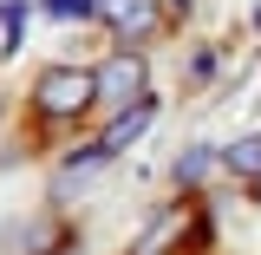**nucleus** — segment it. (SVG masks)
I'll list each match as a JSON object with an SVG mask.
<instances>
[{
  "mask_svg": "<svg viewBox=\"0 0 261 255\" xmlns=\"http://www.w3.org/2000/svg\"><path fill=\"white\" fill-rule=\"evenodd\" d=\"M92 98H98V72H79V65L39 72V111H46V118H79Z\"/></svg>",
  "mask_w": 261,
  "mask_h": 255,
  "instance_id": "nucleus-1",
  "label": "nucleus"
},
{
  "mask_svg": "<svg viewBox=\"0 0 261 255\" xmlns=\"http://www.w3.org/2000/svg\"><path fill=\"white\" fill-rule=\"evenodd\" d=\"M144 59L137 53H111V59L98 65V98H111V105H144Z\"/></svg>",
  "mask_w": 261,
  "mask_h": 255,
  "instance_id": "nucleus-2",
  "label": "nucleus"
},
{
  "mask_svg": "<svg viewBox=\"0 0 261 255\" xmlns=\"http://www.w3.org/2000/svg\"><path fill=\"white\" fill-rule=\"evenodd\" d=\"M98 13L124 33V39H144V33L157 27V0H98Z\"/></svg>",
  "mask_w": 261,
  "mask_h": 255,
  "instance_id": "nucleus-3",
  "label": "nucleus"
},
{
  "mask_svg": "<svg viewBox=\"0 0 261 255\" xmlns=\"http://www.w3.org/2000/svg\"><path fill=\"white\" fill-rule=\"evenodd\" d=\"M144 131H150V105H124V118H118V125L105 131V137H98V144H105V151H111V157H118V151H130V144H137V137H144Z\"/></svg>",
  "mask_w": 261,
  "mask_h": 255,
  "instance_id": "nucleus-4",
  "label": "nucleus"
},
{
  "mask_svg": "<svg viewBox=\"0 0 261 255\" xmlns=\"http://www.w3.org/2000/svg\"><path fill=\"white\" fill-rule=\"evenodd\" d=\"M105 157H111L105 144H92L85 157H65V164H59V196L72 190V183H85V177H92V170H98V164H105Z\"/></svg>",
  "mask_w": 261,
  "mask_h": 255,
  "instance_id": "nucleus-5",
  "label": "nucleus"
},
{
  "mask_svg": "<svg viewBox=\"0 0 261 255\" xmlns=\"http://www.w3.org/2000/svg\"><path fill=\"white\" fill-rule=\"evenodd\" d=\"M209 170H216V151H183V164H176V177H183V183H202Z\"/></svg>",
  "mask_w": 261,
  "mask_h": 255,
  "instance_id": "nucleus-6",
  "label": "nucleus"
},
{
  "mask_svg": "<svg viewBox=\"0 0 261 255\" xmlns=\"http://www.w3.org/2000/svg\"><path fill=\"white\" fill-rule=\"evenodd\" d=\"M228 164H235V170H261V137H242V144L228 151Z\"/></svg>",
  "mask_w": 261,
  "mask_h": 255,
  "instance_id": "nucleus-7",
  "label": "nucleus"
}]
</instances>
